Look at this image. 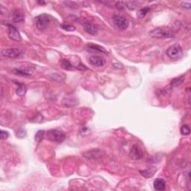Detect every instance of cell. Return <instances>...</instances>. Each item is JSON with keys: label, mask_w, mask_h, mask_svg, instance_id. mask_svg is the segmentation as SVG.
<instances>
[{"label": "cell", "mask_w": 191, "mask_h": 191, "mask_svg": "<svg viewBox=\"0 0 191 191\" xmlns=\"http://www.w3.org/2000/svg\"><path fill=\"white\" fill-rule=\"evenodd\" d=\"M113 22L120 30H126L129 24L128 19L125 16L121 15H115L113 16Z\"/></svg>", "instance_id": "8992f818"}, {"label": "cell", "mask_w": 191, "mask_h": 191, "mask_svg": "<svg viewBox=\"0 0 191 191\" xmlns=\"http://www.w3.org/2000/svg\"><path fill=\"white\" fill-rule=\"evenodd\" d=\"M150 11V8H143L142 9H141L138 12V16L140 18H143L146 15L148 12H149Z\"/></svg>", "instance_id": "cb8c5ba5"}, {"label": "cell", "mask_w": 191, "mask_h": 191, "mask_svg": "<svg viewBox=\"0 0 191 191\" xmlns=\"http://www.w3.org/2000/svg\"><path fill=\"white\" fill-rule=\"evenodd\" d=\"M8 136H9V134H8V131H3V130H2V131H0V137H1L2 140L7 139Z\"/></svg>", "instance_id": "484cf974"}, {"label": "cell", "mask_w": 191, "mask_h": 191, "mask_svg": "<svg viewBox=\"0 0 191 191\" xmlns=\"http://www.w3.org/2000/svg\"><path fill=\"white\" fill-rule=\"evenodd\" d=\"M105 155V151L99 149H93L83 153V156L88 160H98L102 158Z\"/></svg>", "instance_id": "277c9868"}, {"label": "cell", "mask_w": 191, "mask_h": 191, "mask_svg": "<svg viewBox=\"0 0 191 191\" xmlns=\"http://www.w3.org/2000/svg\"><path fill=\"white\" fill-rule=\"evenodd\" d=\"M61 67L64 69V70H73L74 67L72 66V64L67 59H64L61 62Z\"/></svg>", "instance_id": "ac0fdd59"}, {"label": "cell", "mask_w": 191, "mask_h": 191, "mask_svg": "<svg viewBox=\"0 0 191 191\" xmlns=\"http://www.w3.org/2000/svg\"><path fill=\"white\" fill-rule=\"evenodd\" d=\"M26 91H27V88L26 85L24 84H19L18 88L16 90V93L19 96H23L26 93Z\"/></svg>", "instance_id": "e0dca14e"}, {"label": "cell", "mask_w": 191, "mask_h": 191, "mask_svg": "<svg viewBox=\"0 0 191 191\" xmlns=\"http://www.w3.org/2000/svg\"><path fill=\"white\" fill-rule=\"evenodd\" d=\"M49 21H50V19H49V16L47 14H40L37 16L35 19L36 26L39 30L44 31L47 28Z\"/></svg>", "instance_id": "5b68a950"}, {"label": "cell", "mask_w": 191, "mask_h": 191, "mask_svg": "<svg viewBox=\"0 0 191 191\" xmlns=\"http://www.w3.org/2000/svg\"><path fill=\"white\" fill-rule=\"evenodd\" d=\"M89 62L92 66H94L96 67H101L105 66V60L103 57H99V56L93 55L89 57Z\"/></svg>", "instance_id": "30bf717a"}, {"label": "cell", "mask_w": 191, "mask_h": 191, "mask_svg": "<svg viewBox=\"0 0 191 191\" xmlns=\"http://www.w3.org/2000/svg\"><path fill=\"white\" fill-rule=\"evenodd\" d=\"M184 75H182V76L177 77V78L172 79L170 84H171V85H172V86L177 87V86H179V85H182V84L184 82Z\"/></svg>", "instance_id": "d6986e66"}, {"label": "cell", "mask_w": 191, "mask_h": 191, "mask_svg": "<svg viewBox=\"0 0 191 191\" xmlns=\"http://www.w3.org/2000/svg\"><path fill=\"white\" fill-rule=\"evenodd\" d=\"M156 172V168L155 167H151L147 169H145V170H141L140 172L143 176L146 178H151L154 175L155 172Z\"/></svg>", "instance_id": "2e32d148"}, {"label": "cell", "mask_w": 191, "mask_h": 191, "mask_svg": "<svg viewBox=\"0 0 191 191\" xmlns=\"http://www.w3.org/2000/svg\"><path fill=\"white\" fill-rule=\"evenodd\" d=\"M182 54H183V52H182V48L178 44L172 46L167 50V55H168V57L172 59V60L179 59L182 56Z\"/></svg>", "instance_id": "3957f363"}, {"label": "cell", "mask_w": 191, "mask_h": 191, "mask_svg": "<svg viewBox=\"0 0 191 191\" xmlns=\"http://www.w3.org/2000/svg\"><path fill=\"white\" fill-rule=\"evenodd\" d=\"M23 55V52L19 49H5L2 51V55L9 58H18Z\"/></svg>", "instance_id": "52a82bcc"}, {"label": "cell", "mask_w": 191, "mask_h": 191, "mask_svg": "<svg viewBox=\"0 0 191 191\" xmlns=\"http://www.w3.org/2000/svg\"><path fill=\"white\" fill-rule=\"evenodd\" d=\"M14 72L16 75H23V76H30L32 74V71L29 68L15 69L14 70Z\"/></svg>", "instance_id": "5bb4252c"}, {"label": "cell", "mask_w": 191, "mask_h": 191, "mask_svg": "<svg viewBox=\"0 0 191 191\" xmlns=\"http://www.w3.org/2000/svg\"><path fill=\"white\" fill-rule=\"evenodd\" d=\"M37 3H38V4H40V5H45L46 4V2L44 1H37Z\"/></svg>", "instance_id": "f546056e"}, {"label": "cell", "mask_w": 191, "mask_h": 191, "mask_svg": "<svg viewBox=\"0 0 191 191\" xmlns=\"http://www.w3.org/2000/svg\"><path fill=\"white\" fill-rule=\"evenodd\" d=\"M182 6H183L184 8H188V9H190V7H191V3L187 2H182Z\"/></svg>", "instance_id": "f1b7e54d"}, {"label": "cell", "mask_w": 191, "mask_h": 191, "mask_svg": "<svg viewBox=\"0 0 191 191\" xmlns=\"http://www.w3.org/2000/svg\"><path fill=\"white\" fill-rule=\"evenodd\" d=\"M149 36L156 38H169V37H173L174 34L169 29L158 28L151 31L149 32Z\"/></svg>", "instance_id": "7a4b0ae2"}, {"label": "cell", "mask_w": 191, "mask_h": 191, "mask_svg": "<svg viewBox=\"0 0 191 191\" xmlns=\"http://www.w3.org/2000/svg\"><path fill=\"white\" fill-rule=\"evenodd\" d=\"M88 47L90 48V49H93V50L98 51V52H102V53H107V52H108L106 50H105V48L101 47V46L95 45V44H90V45H88Z\"/></svg>", "instance_id": "ffe728a7"}, {"label": "cell", "mask_w": 191, "mask_h": 191, "mask_svg": "<svg viewBox=\"0 0 191 191\" xmlns=\"http://www.w3.org/2000/svg\"><path fill=\"white\" fill-rule=\"evenodd\" d=\"M47 138L48 140L53 142L61 143L65 140L66 135L64 131L57 129L49 130L47 133Z\"/></svg>", "instance_id": "6da1fadb"}, {"label": "cell", "mask_w": 191, "mask_h": 191, "mask_svg": "<svg viewBox=\"0 0 191 191\" xmlns=\"http://www.w3.org/2000/svg\"><path fill=\"white\" fill-rule=\"evenodd\" d=\"M13 20L15 23H22L24 21V15L20 11L15 10L13 13Z\"/></svg>", "instance_id": "4fadbf2b"}, {"label": "cell", "mask_w": 191, "mask_h": 191, "mask_svg": "<svg viewBox=\"0 0 191 191\" xmlns=\"http://www.w3.org/2000/svg\"><path fill=\"white\" fill-rule=\"evenodd\" d=\"M83 27L85 31L89 34L91 35H96L99 32V29L96 25H94L92 23L90 22H84L83 23Z\"/></svg>", "instance_id": "9c48e42d"}, {"label": "cell", "mask_w": 191, "mask_h": 191, "mask_svg": "<svg viewBox=\"0 0 191 191\" xmlns=\"http://www.w3.org/2000/svg\"><path fill=\"white\" fill-rule=\"evenodd\" d=\"M125 4H126V8H128V9H130V10H134V9H135V8H136V4L134 2H126V3H125Z\"/></svg>", "instance_id": "4316f807"}, {"label": "cell", "mask_w": 191, "mask_h": 191, "mask_svg": "<svg viewBox=\"0 0 191 191\" xmlns=\"http://www.w3.org/2000/svg\"><path fill=\"white\" fill-rule=\"evenodd\" d=\"M154 188L156 190H164L166 188V182L163 179H156L154 182Z\"/></svg>", "instance_id": "7c38bea8"}, {"label": "cell", "mask_w": 191, "mask_h": 191, "mask_svg": "<svg viewBox=\"0 0 191 191\" xmlns=\"http://www.w3.org/2000/svg\"><path fill=\"white\" fill-rule=\"evenodd\" d=\"M64 4L66 6H68L70 8H78L79 6H85V5H88L86 2H73V1H67L64 2Z\"/></svg>", "instance_id": "9a60e30c"}, {"label": "cell", "mask_w": 191, "mask_h": 191, "mask_svg": "<svg viewBox=\"0 0 191 191\" xmlns=\"http://www.w3.org/2000/svg\"><path fill=\"white\" fill-rule=\"evenodd\" d=\"M7 26L8 27V37H9L10 39L14 41H17V42L22 40L20 34L18 32L15 26L8 23L7 24Z\"/></svg>", "instance_id": "ba28073f"}, {"label": "cell", "mask_w": 191, "mask_h": 191, "mask_svg": "<svg viewBox=\"0 0 191 191\" xmlns=\"http://www.w3.org/2000/svg\"><path fill=\"white\" fill-rule=\"evenodd\" d=\"M16 136L18 138H24L26 136V131L23 128H18L15 132Z\"/></svg>", "instance_id": "44dd1931"}, {"label": "cell", "mask_w": 191, "mask_h": 191, "mask_svg": "<svg viewBox=\"0 0 191 191\" xmlns=\"http://www.w3.org/2000/svg\"><path fill=\"white\" fill-rule=\"evenodd\" d=\"M181 133L182 135H188L190 133V128L187 125H184L181 128Z\"/></svg>", "instance_id": "7402d4cb"}, {"label": "cell", "mask_w": 191, "mask_h": 191, "mask_svg": "<svg viewBox=\"0 0 191 191\" xmlns=\"http://www.w3.org/2000/svg\"><path fill=\"white\" fill-rule=\"evenodd\" d=\"M44 134H45V132H44V131H37V134H36V135H35V141L38 143L40 142L41 140L43 138Z\"/></svg>", "instance_id": "d4e9b609"}, {"label": "cell", "mask_w": 191, "mask_h": 191, "mask_svg": "<svg viewBox=\"0 0 191 191\" xmlns=\"http://www.w3.org/2000/svg\"><path fill=\"white\" fill-rule=\"evenodd\" d=\"M125 7H126V4L122 2H118L116 3V8H117L118 10H122Z\"/></svg>", "instance_id": "83f0119b"}, {"label": "cell", "mask_w": 191, "mask_h": 191, "mask_svg": "<svg viewBox=\"0 0 191 191\" xmlns=\"http://www.w3.org/2000/svg\"><path fill=\"white\" fill-rule=\"evenodd\" d=\"M131 158L134 160H139L142 158L143 156V152L141 149H139L137 146L134 145L132 147L131 151Z\"/></svg>", "instance_id": "8fae6325"}, {"label": "cell", "mask_w": 191, "mask_h": 191, "mask_svg": "<svg viewBox=\"0 0 191 191\" xmlns=\"http://www.w3.org/2000/svg\"><path fill=\"white\" fill-rule=\"evenodd\" d=\"M61 28L64 30L67 31V32H73L75 30V27L72 25H67V24H63L61 26Z\"/></svg>", "instance_id": "603a6c76"}]
</instances>
